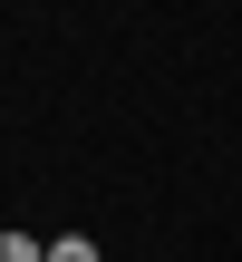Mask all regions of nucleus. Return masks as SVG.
<instances>
[{
    "mask_svg": "<svg viewBox=\"0 0 242 262\" xmlns=\"http://www.w3.org/2000/svg\"><path fill=\"white\" fill-rule=\"evenodd\" d=\"M0 262H49V243L39 233H0Z\"/></svg>",
    "mask_w": 242,
    "mask_h": 262,
    "instance_id": "f257e3e1",
    "label": "nucleus"
},
{
    "mask_svg": "<svg viewBox=\"0 0 242 262\" xmlns=\"http://www.w3.org/2000/svg\"><path fill=\"white\" fill-rule=\"evenodd\" d=\"M49 262H107V253H97L87 233H58V243H49Z\"/></svg>",
    "mask_w": 242,
    "mask_h": 262,
    "instance_id": "f03ea898",
    "label": "nucleus"
}]
</instances>
